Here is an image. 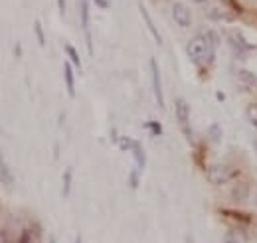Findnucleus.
Wrapping results in <instances>:
<instances>
[{"mask_svg":"<svg viewBox=\"0 0 257 243\" xmlns=\"http://www.w3.org/2000/svg\"><path fill=\"white\" fill-rule=\"evenodd\" d=\"M93 2H95L97 8H103V10L111 8V2H109V0H93Z\"/></svg>","mask_w":257,"mask_h":243,"instance_id":"nucleus-22","label":"nucleus"},{"mask_svg":"<svg viewBox=\"0 0 257 243\" xmlns=\"http://www.w3.org/2000/svg\"><path fill=\"white\" fill-rule=\"evenodd\" d=\"M139 12H141V16H143V22H145V26L149 28V32H151V36L155 38V42H157L159 46H162V36H161V32H159V28H157V24L153 22L151 14L147 12V8H145L143 4H139Z\"/></svg>","mask_w":257,"mask_h":243,"instance_id":"nucleus-6","label":"nucleus"},{"mask_svg":"<svg viewBox=\"0 0 257 243\" xmlns=\"http://www.w3.org/2000/svg\"><path fill=\"white\" fill-rule=\"evenodd\" d=\"M172 20L176 22V26H180V28H190L194 22V16H192V10L184 4V2H174L172 4Z\"/></svg>","mask_w":257,"mask_h":243,"instance_id":"nucleus-4","label":"nucleus"},{"mask_svg":"<svg viewBox=\"0 0 257 243\" xmlns=\"http://www.w3.org/2000/svg\"><path fill=\"white\" fill-rule=\"evenodd\" d=\"M186 243H194V239L190 237V235H186Z\"/></svg>","mask_w":257,"mask_h":243,"instance_id":"nucleus-26","label":"nucleus"},{"mask_svg":"<svg viewBox=\"0 0 257 243\" xmlns=\"http://www.w3.org/2000/svg\"><path fill=\"white\" fill-rule=\"evenodd\" d=\"M186 54H188V58H190L194 65H204L206 63L208 67H212L214 61H216V52L210 48V44H208L204 34H198V36L188 40Z\"/></svg>","mask_w":257,"mask_h":243,"instance_id":"nucleus-1","label":"nucleus"},{"mask_svg":"<svg viewBox=\"0 0 257 243\" xmlns=\"http://www.w3.org/2000/svg\"><path fill=\"white\" fill-rule=\"evenodd\" d=\"M206 176H208V180L212 184L222 186V184L231 180V168H229L227 164H224V162H214V164L208 166Z\"/></svg>","mask_w":257,"mask_h":243,"instance_id":"nucleus-3","label":"nucleus"},{"mask_svg":"<svg viewBox=\"0 0 257 243\" xmlns=\"http://www.w3.org/2000/svg\"><path fill=\"white\" fill-rule=\"evenodd\" d=\"M218 99H220V101H225V95L222 91H218Z\"/></svg>","mask_w":257,"mask_h":243,"instance_id":"nucleus-25","label":"nucleus"},{"mask_svg":"<svg viewBox=\"0 0 257 243\" xmlns=\"http://www.w3.org/2000/svg\"><path fill=\"white\" fill-rule=\"evenodd\" d=\"M194 2H198V4H206L208 0H194Z\"/></svg>","mask_w":257,"mask_h":243,"instance_id":"nucleus-27","label":"nucleus"},{"mask_svg":"<svg viewBox=\"0 0 257 243\" xmlns=\"http://www.w3.org/2000/svg\"><path fill=\"white\" fill-rule=\"evenodd\" d=\"M151 81H153V91L159 107H164V93H162V79H161V67L157 58H151Z\"/></svg>","mask_w":257,"mask_h":243,"instance_id":"nucleus-5","label":"nucleus"},{"mask_svg":"<svg viewBox=\"0 0 257 243\" xmlns=\"http://www.w3.org/2000/svg\"><path fill=\"white\" fill-rule=\"evenodd\" d=\"M79 16L83 32H89V0H79Z\"/></svg>","mask_w":257,"mask_h":243,"instance_id":"nucleus-10","label":"nucleus"},{"mask_svg":"<svg viewBox=\"0 0 257 243\" xmlns=\"http://www.w3.org/2000/svg\"><path fill=\"white\" fill-rule=\"evenodd\" d=\"M131 152H133V156H135V160H137V168L143 170V168L147 166V152L143 149V145H141L139 141H133Z\"/></svg>","mask_w":257,"mask_h":243,"instance_id":"nucleus-8","label":"nucleus"},{"mask_svg":"<svg viewBox=\"0 0 257 243\" xmlns=\"http://www.w3.org/2000/svg\"><path fill=\"white\" fill-rule=\"evenodd\" d=\"M253 149H255V151H257V139H255V141H253Z\"/></svg>","mask_w":257,"mask_h":243,"instance_id":"nucleus-30","label":"nucleus"},{"mask_svg":"<svg viewBox=\"0 0 257 243\" xmlns=\"http://www.w3.org/2000/svg\"><path fill=\"white\" fill-rule=\"evenodd\" d=\"M48 243H58V241H56V237H50V241Z\"/></svg>","mask_w":257,"mask_h":243,"instance_id":"nucleus-29","label":"nucleus"},{"mask_svg":"<svg viewBox=\"0 0 257 243\" xmlns=\"http://www.w3.org/2000/svg\"><path fill=\"white\" fill-rule=\"evenodd\" d=\"M239 77H241V81L247 83V85H257V77L251 71H247V69H239Z\"/></svg>","mask_w":257,"mask_h":243,"instance_id":"nucleus-15","label":"nucleus"},{"mask_svg":"<svg viewBox=\"0 0 257 243\" xmlns=\"http://www.w3.org/2000/svg\"><path fill=\"white\" fill-rule=\"evenodd\" d=\"M117 145H119L121 151H131V147H133V139H128V137H119V139H117Z\"/></svg>","mask_w":257,"mask_h":243,"instance_id":"nucleus-20","label":"nucleus"},{"mask_svg":"<svg viewBox=\"0 0 257 243\" xmlns=\"http://www.w3.org/2000/svg\"><path fill=\"white\" fill-rule=\"evenodd\" d=\"M145 127H147V129H151V133H155V135H162V127H161V123L151 121V123H147Z\"/></svg>","mask_w":257,"mask_h":243,"instance_id":"nucleus-21","label":"nucleus"},{"mask_svg":"<svg viewBox=\"0 0 257 243\" xmlns=\"http://www.w3.org/2000/svg\"><path fill=\"white\" fill-rule=\"evenodd\" d=\"M139 184H141V170L135 168V170H131V174H128V186H131L133 190H137Z\"/></svg>","mask_w":257,"mask_h":243,"instance_id":"nucleus-16","label":"nucleus"},{"mask_svg":"<svg viewBox=\"0 0 257 243\" xmlns=\"http://www.w3.org/2000/svg\"><path fill=\"white\" fill-rule=\"evenodd\" d=\"M174 111H176V119L180 123V127H182V133L186 135V139L192 143V127H190V105L182 99V97H178L176 101H174Z\"/></svg>","mask_w":257,"mask_h":243,"instance_id":"nucleus-2","label":"nucleus"},{"mask_svg":"<svg viewBox=\"0 0 257 243\" xmlns=\"http://www.w3.org/2000/svg\"><path fill=\"white\" fill-rule=\"evenodd\" d=\"M225 243H237V241L233 239V235H227V237H225Z\"/></svg>","mask_w":257,"mask_h":243,"instance_id":"nucleus-24","label":"nucleus"},{"mask_svg":"<svg viewBox=\"0 0 257 243\" xmlns=\"http://www.w3.org/2000/svg\"><path fill=\"white\" fill-rule=\"evenodd\" d=\"M208 137H210V141H212V143L220 145V143H222V139H224V131H222V127H220L218 123L210 125V127H208Z\"/></svg>","mask_w":257,"mask_h":243,"instance_id":"nucleus-11","label":"nucleus"},{"mask_svg":"<svg viewBox=\"0 0 257 243\" xmlns=\"http://www.w3.org/2000/svg\"><path fill=\"white\" fill-rule=\"evenodd\" d=\"M58 8H60V14L65 16V0H58Z\"/></svg>","mask_w":257,"mask_h":243,"instance_id":"nucleus-23","label":"nucleus"},{"mask_svg":"<svg viewBox=\"0 0 257 243\" xmlns=\"http://www.w3.org/2000/svg\"><path fill=\"white\" fill-rule=\"evenodd\" d=\"M34 32H36V38H38V44L44 48L46 46V36H44V30H42V24L36 20L34 22Z\"/></svg>","mask_w":257,"mask_h":243,"instance_id":"nucleus-18","label":"nucleus"},{"mask_svg":"<svg viewBox=\"0 0 257 243\" xmlns=\"http://www.w3.org/2000/svg\"><path fill=\"white\" fill-rule=\"evenodd\" d=\"M64 79H65V89L69 97H75V77H73V63L67 60L64 63Z\"/></svg>","mask_w":257,"mask_h":243,"instance_id":"nucleus-7","label":"nucleus"},{"mask_svg":"<svg viewBox=\"0 0 257 243\" xmlns=\"http://www.w3.org/2000/svg\"><path fill=\"white\" fill-rule=\"evenodd\" d=\"M255 206H257V196H255Z\"/></svg>","mask_w":257,"mask_h":243,"instance_id":"nucleus-31","label":"nucleus"},{"mask_svg":"<svg viewBox=\"0 0 257 243\" xmlns=\"http://www.w3.org/2000/svg\"><path fill=\"white\" fill-rule=\"evenodd\" d=\"M0 182L6 184V186H10V184L14 182V178H12L10 170H8V166H6L4 158H2V154H0Z\"/></svg>","mask_w":257,"mask_h":243,"instance_id":"nucleus-12","label":"nucleus"},{"mask_svg":"<svg viewBox=\"0 0 257 243\" xmlns=\"http://www.w3.org/2000/svg\"><path fill=\"white\" fill-rule=\"evenodd\" d=\"M249 198V188L247 184H237L233 190H231V200L237 202V204H245Z\"/></svg>","mask_w":257,"mask_h":243,"instance_id":"nucleus-9","label":"nucleus"},{"mask_svg":"<svg viewBox=\"0 0 257 243\" xmlns=\"http://www.w3.org/2000/svg\"><path fill=\"white\" fill-rule=\"evenodd\" d=\"M75 243H81V235H77V237H75Z\"/></svg>","mask_w":257,"mask_h":243,"instance_id":"nucleus-28","label":"nucleus"},{"mask_svg":"<svg viewBox=\"0 0 257 243\" xmlns=\"http://www.w3.org/2000/svg\"><path fill=\"white\" fill-rule=\"evenodd\" d=\"M206 40H208V44H210V48L216 52L218 50V46H220V36H218V32H214V30H206Z\"/></svg>","mask_w":257,"mask_h":243,"instance_id":"nucleus-14","label":"nucleus"},{"mask_svg":"<svg viewBox=\"0 0 257 243\" xmlns=\"http://www.w3.org/2000/svg\"><path fill=\"white\" fill-rule=\"evenodd\" d=\"M245 115H247V123L257 131V105H249Z\"/></svg>","mask_w":257,"mask_h":243,"instance_id":"nucleus-17","label":"nucleus"},{"mask_svg":"<svg viewBox=\"0 0 257 243\" xmlns=\"http://www.w3.org/2000/svg\"><path fill=\"white\" fill-rule=\"evenodd\" d=\"M65 54H67L69 61L73 63V67L81 69V60H79V54H77V50H75V48H73L71 44H65Z\"/></svg>","mask_w":257,"mask_h":243,"instance_id":"nucleus-13","label":"nucleus"},{"mask_svg":"<svg viewBox=\"0 0 257 243\" xmlns=\"http://www.w3.org/2000/svg\"><path fill=\"white\" fill-rule=\"evenodd\" d=\"M71 192V168H65L64 172V196H69Z\"/></svg>","mask_w":257,"mask_h":243,"instance_id":"nucleus-19","label":"nucleus"}]
</instances>
